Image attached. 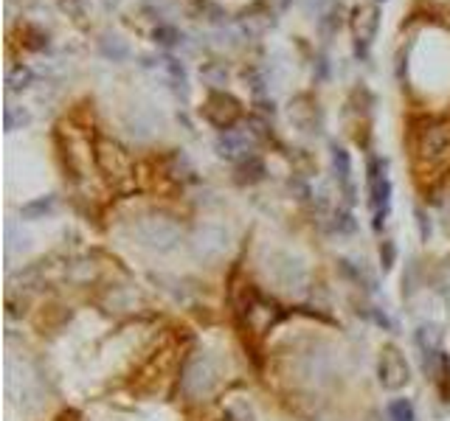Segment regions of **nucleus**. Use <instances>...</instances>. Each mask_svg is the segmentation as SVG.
<instances>
[{
  "label": "nucleus",
  "instance_id": "6ab92c4d",
  "mask_svg": "<svg viewBox=\"0 0 450 421\" xmlns=\"http://www.w3.org/2000/svg\"><path fill=\"white\" fill-rule=\"evenodd\" d=\"M31 79H34V76H31V70H28V68H23V65H17V68L8 73V79H6V82H8V87H11V90H25V87L31 84Z\"/></svg>",
  "mask_w": 450,
  "mask_h": 421
},
{
  "label": "nucleus",
  "instance_id": "7ed1b4c3",
  "mask_svg": "<svg viewBox=\"0 0 450 421\" xmlns=\"http://www.w3.org/2000/svg\"><path fill=\"white\" fill-rule=\"evenodd\" d=\"M267 278L281 289V292H290V295H301L310 284V272H307V264L290 253H273L270 264H267Z\"/></svg>",
  "mask_w": 450,
  "mask_h": 421
},
{
  "label": "nucleus",
  "instance_id": "bb28decb",
  "mask_svg": "<svg viewBox=\"0 0 450 421\" xmlns=\"http://www.w3.org/2000/svg\"><path fill=\"white\" fill-rule=\"evenodd\" d=\"M377 3H386V0H377Z\"/></svg>",
  "mask_w": 450,
  "mask_h": 421
},
{
  "label": "nucleus",
  "instance_id": "0eeeda50",
  "mask_svg": "<svg viewBox=\"0 0 450 421\" xmlns=\"http://www.w3.org/2000/svg\"><path fill=\"white\" fill-rule=\"evenodd\" d=\"M417 155L428 166H445L450 161V127H431L420 135Z\"/></svg>",
  "mask_w": 450,
  "mask_h": 421
},
{
  "label": "nucleus",
  "instance_id": "dca6fc26",
  "mask_svg": "<svg viewBox=\"0 0 450 421\" xmlns=\"http://www.w3.org/2000/svg\"><path fill=\"white\" fill-rule=\"evenodd\" d=\"M386 419L389 421H417V410L408 399H394L386 405Z\"/></svg>",
  "mask_w": 450,
  "mask_h": 421
},
{
  "label": "nucleus",
  "instance_id": "20e7f679",
  "mask_svg": "<svg viewBox=\"0 0 450 421\" xmlns=\"http://www.w3.org/2000/svg\"><path fill=\"white\" fill-rule=\"evenodd\" d=\"M377 379L386 391L397 394L403 391L408 382H411V365L406 360V354L397 348V346H386L383 354H380V363H377Z\"/></svg>",
  "mask_w": 450,
  "mask_h": 421
},
{
  "label": "nucleus",
  "instance_id": "4468645a",
  "mask_svg": "<svg viewBox=\"0 0 450 421\" xmlns=\"http://www.w3.org/2000/svg\"><path fill=\"white\" fill-rule=\"evenodd\" d=\"M329 227H332L338 236H352V233L358 230V219H355V213H352L349 208H338L335 213H332Z\"/></svg>",
  "mask_w": 450,
  "mask_h": 421
},
{
  "label": "nucleus",
  "instance_id": "4be33fe9",
  "mask_svg": "<svg viewBox=\"0 0 450 421\" xmlns=\"http://www.w3.org/2000/svg\"><path fill=\"white\" fill-rule=\"evenodd\" d=\"M417 227H420V239L428 241L431 239V216L425 208H417Z\"/></svg>",
  "mask_w": 450,
  "mask_h": 421
},
{
  "label": "nucleus",
  "instance_id": "412c9836",
  "mask_svg": "<svg viewBox=\"0 0 450 421\" xmlns=\"http://www.w3.org/2000/svg\"><path fill=\"white\" fill-rule=\"evenodd\" d=\"M25 124H28V113H20V110H14V107L6 110V130H8V132H14L17 127H25Z\"/></svg>",
  "mask_w": 450,
  "mask_h": 421
},
{
  "label": "nucleus",
  "instance_id": "f257e3e1",
  "mask_svg": "<svg viewBox=\"0 0 450 421\" xmlns=\"http://www.w3.org/2000/svg\"><path fill=\"white\" fill-rule=\"evenodd\" d=\"M223 377H220V365L212 354L197 351L192 354L183 368H181V394L189 402H206L217 388H220Z\"/></svg>",
  "mask_w": 450,
  "mask_h": 421
},
{
  "label": "nucleus",
  "instance_id": "f03ea898",
  "mask_svg": "<svg viewBox=\"0 0 450 421\" xmlns=\"http://www.w3.org/2000/svg\"><path fill=\"white\" fill-rule=\"evenodd\" d=\"M133 236L141 247L152 253H169L181 241V227L166 216H144L133 225Z\"/></svg>",
  "mask_w": 450,
  "mask_h": 421
},
{
  "label": "nucleus",
  "instance_id": "9d476101",
  "mask_svg": "<svg viewBox=\"0 0 450 421\" xmlns=\"http://www.w3.org/2000/svg\"><path fill=\"white\" fill-rule=\"evenodd\" d=\"M377 25H380V8L372 3V6H358L352 11V34H355V42H363V45H372L375 34H377Z\"/></svg>",
  "mask_w": 450,
  "mask_h": 421
},
{
  "label": "nucleus",
  "instance_id": "a878e982",
  "mask_svg": "<svg viewBox=\"0 0 450 421\" xmlns=\"http://www.w3.org/2000/svg\"><path fill=\"white\" fill-rule=\"evenodd\" d=\"M220 421H239V419H236L233 413H225V416H223V419H220Z\"/></svg>",
  "mask_w": 450,
  "mask_h": 421
},
{
  "label": "nucleus",
  "instance_id": "aec40b11",
  "mask_svg": "<svg viewBox=\"0 0 450 421\" xmlns=\"http://www.w3.org/2000/svg\"><path fill=\"white\" fill-rule=\"evenodd\" d=\"M225 79H228V70L220 68V65H206V68H203V82H206V84L220 87V84H225Z\"/></svg>",
  "mask_w": 450,
  "mask_h": 421
},
{
  "label": "nucleus",
  "instance_id": "a211bd4d",
  "mask_svg": "<svg viewBox=\"0 0 450 421\" xmlns=\"http://www.w3.org/2000/svg\"><path fill=\"white\" fill-rule=\"evenodd\" d=\"M152 37H155V42H158L161 48H175V45L181 42V34H178L172 25H158Z\"/></svg>",
  "mask_w": 450,
  "mask_h": 421
},
{
  "label": "nucleus",
  "instance_id": "393cba45",
  "mask_svg": "<svg viewBox=\"0 0 450 421\" xmlns=\"http://www.w3.org/2000/svg\"><path fill=\"white\" fill-rule=\"evenodd\" d=\"M56 421H76V413H65L62 419H56Z\"/></svg>",
  "mask_w": 450,
  "mask_h": 421
},
{
  "label": "nucleus",
  "instance_id": "5701e85b",
  "mask_svg": "<svg viewBox=\"0 0 450 421\" xmlns=\"http://www.w3.org/2000/svg\"><path fill=\"white\" fill-rule=\"evenodd\" d=\"M369 315H372V320H375L377 326H383V329H394V323L389 320V315H386V312H380V309H372Z\"/></svg>",
  "mask_w": 450,
  "mask_h": 421
},
{
  "label": "nucleus",
  "instance_id": "b1692460",
  "mask_svg": "<svg viewBox=\"0 0 450 421\" xmlns=\"http://www.w3.org/2000/svg\"><path fill=\"white\" fill-rule=\"evenodd\" d=\"M318 79H327V56H318Z\"/></svg>",
  "mask_w": 450,
  "mask_h": 421
},
{
  "label": "nucleus",
  "instance_id": "6e6552de",
  "mask_svg": "<svg viewBox=\"0 0 450 421\" xmlns=\"http://www.w3.org/2000/svg\"><path fill=\"white\" fill-rule=\"evenodd\" d=\"M256 144H259V138H256L250 130H225V132H220L214 149H217L220 158L242 163L245 158H253Z\"/></svg>",
  "mask_w": 450,
  "mask_h": 421
},
{
  "label": "nucleus",
  "instance_id": "1a4fd4ad",
  "mask_svg": "<svg viewBox=\"0 0 450 421\" xmlns=\"http://www.w3.org/2000/svg\"><path fill=\"white\" fill-rule=\"evenodd\" d=\"M369 206L375 213V230L380 233L386 219H389V210H391V180L386 175H380L377 180H369Z\"/></svg>",
  "mask_w": 450,
  "mask_h": 421
},
{
  "label": "nucleus",
  "instance_id": "423d86ee",
  "mask_svg": "<svg viewBox=\"0 0 450 421\" xmlns=\"http://www.w3.org/2000/svg\"><path fill=\"white\" fill-rule=\"evenodd\" d=\"M228 250V230L217 225H203L192 236V253L200 261H220Z\"/></svg>",
  "mask_w": 450,
  "mask_h": 421
},
{
  "label": "nucleus",
  "instance_id": "2eb2a0df",
  "mask_svg": "<svg viewBox=\"0 0 450 421\" xmlns=\"http://www.w3.org/2000/svg\"><path fill=\"white\" fill-rule=\"evenodd\" d=\"M54 203H56V197H54V194L37 197V200H31V203H25V206L20 208V216H25V219H42L45 213H51V210H54Z\"/></svg>",
  "mask_w": 450,
  "mask_h": 421
},
{
  "label": "nucleus",
  "instance_id": "f3484780",
  "mask_svg": "<svg viewBox=\"0 0 450 421\" xmlns=\"http://www.w3.org/2000/svg\"><path fill=\"white\" fill-rule=\"evenodd\" d=\"M394 264H397V244L391 239H383L380 241V270L389 272L394 270Z\"/></svg>",
  "mask_w": 450,
  "mask_h": 421
},
{
  "label": "nucleus",
  "instance_id": "ddd939ff",
  "mask_svg": "<svg viewBox=\"0 0 450 421\" xmlns=\"http://www.w3.org/2000/svg\"><path fill=\"white\" fill-rule=\"evenodd\" d=\"M236 172H239V183H259L264 177V163L253 155V158H245L242 163H236Z\"/></svg>",
  "mask_w": 450,
  "mask_h": 421
},
{
  "label": "nucleus",
  "instance_id": "39448f33",
  "mask_svg": "<svg viewBox=\"0 0 450 421\" xmlns=\"http://www.w3.org/2000/svg\"><path fill=\"white\" fill-rule=\"evenodd\" d=\"M239 115H242V104L231 93H220V90L209 93V99L203 104V118L209 124H214L220 132L233 130V124L239 121Z\"/></svg>",
  "mask_w": 450,
  "mask_h": 421
},
{
  "label": "nucleus",
  "instance_id": "9b49d317",
  "mask_svg": "<svg viewBox=\"0 0 450 421\" xmlns=\"http://www.w3.org/2000/svg\"><path fill=\"white\" fill-rule=\"evenodd\" d=\"M329 152H332V169H335L338 186H341V191L346 194V203L352 206V203H355V186H352V158H349V152H346L343 146H338V144H332V146H329Z\"/></svg>",
  "mask_w": 450,
  "mask_h": 421
},
{
  "label": "nucleus",
  "instance_id": "f8f14e48",
  "mask_svg": "<svg viewBox=\"0 0 450 421\" xmlns=\"http://www.w3.org/2000/svg\"><path fill=\"white\" fill-rule=\"evenodd\" d=\"M414 340H417V348H442V332L437 323H422L414 332Z\"/></svg>",
  "mask_w": 450,
  "mask_h": 421
}]
</instances>
